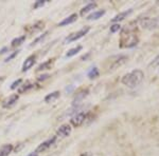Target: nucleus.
Listing matches in <instances>:
<instances>
[{
    "instance_id": "nucleus-1",
    "label": "nucleus",
    "mask_w": 159,
    "mask_h": 156,
    "mask_svg": "<svg viewBox=\"0 0 159 156\" xmlns=\"http://www.w3.org/2000/svg\"><path fill=\"white\" fill-rule=\"evenodd\" d=\"M121 48H132L137 44L138 36H137V27L135 23H129L123 29L121 33Z\"/></svg>"
},
{
    "instance_id": "nucleus-2",
    "label": "nucleus",
    "mask_w": 159,
    "mask_h": 156,
    "mask_svg": "<svg viewBox=\"0 0 159 156\" xmlns=\"http://www.w3.org/2000/svg\"><path fill=\"white\" fill-rule=\"evenodd\" d=\"M143 78H144V73L141 70H134L132 72L125 74L122 77V83L124 86H129V88L133 89L138 86L142 82Z\"/></svg>"
},
{
    "instance_id": "nucleus-3",
    "label": "nucleus",
    "mask_w": 159,
    "mask_h": 156,
    "mask_svg": "<svg viewBox=\"0 0 159 156\" xmlns=\"http://www.w3.org/2000/svg\"><path fill=\"white\" fill-rule=\"evenodd\" d=\"M127 60V57L124 55H118V56H112L107 60V69L108 70H115L118 66H121L122 65H124Z\"/></svg>"
},
{
    "instance_id": "nucleus-4",
    "label": "nucleus",
    "mask_w": 159,
    "mask_h": 156,
    "mask_svg": "<svg viewBox=\"0 0 159 156\" xmlns=\"http://www.w3.org/2000/svg\"><path fill=\"white\" fill-rule=\"evenodd\" d=\"M87 116H88V113H85V112H81V113L75 114L72 117V119H71V124L75 128L82 126L87 119Z\"/></svg>"
},
{
    "instance_id": "nucleus-5",
    "label": "nucleus",
    "mask_w": 159,
    "mask_h": 156,
    "mask_svg": "<svg viewBox=\"0 0 159 156\" xmlns=\"http://www.w3.org/2000/svg\"><path fill=\"white\" fill-rule=\"evenodd\" d=\"M89 30H90V27H83V29L80 30L79 32L74 33V34H72V35H70V36H69L67 39L65 40V42H73V41H76V40H79L80 38H82V37L85 36L87 33L89 32Z\"/></svg>"
},
{
    "instance_id": "nucleus-6",
    "label": "nucleus",
    "mask_w": 159,
    "mask_h": 156,
    "mask_svg": "<svg viewBox=\"0 0 159 156\" xmlns=\"http://www.w3.org/2000/svg\"><path fill=\"white\" fill-rule=\"evenodd\" d=\"M55 140H56V136H53L52 138H49L48 140H46V141L42 142V144H40L36 148V151H35V152H36V153H43V152H46V151L49 149V148H51V145H54Z\"/></svg>"
},
{
    "instance_id": "nucleus-7",
    "label": "nucleus",
    "mask_w": 159,
    "mask_h": 156,
    "mask_svg": "<svg viewBox=\"0 0 159 156\" xmlns=\"http://www.w3.org/2000/svg\"><path fill=\"white\" fill-rule=\"evenodd\" d=\"M71 131H72V128H71L70 124H61L57 130V135L61 137H67L70 135Z\"/></svg>"
},
{
    "instance_id": "nucleus-8",
    "label": "nucleus",
    "mask_w": 159,
    "mask_h": 156,
    "mask_svg": "<svg viewBox=\"0 0 159 156\" xmlns=\"http://www.w3.org/2000/svg\"><path fill=\"white\" fill-rule=\"evenodd\" d=\"M18 98H19V96L17 95V94H13L9 98L4 99L3 102H2V107H3V108H11V107H13L16 103Z\"/></svg>"
},
{
    "instance_id": "nucleus-9",
    "label": "nucleus",
    "mask_w": 159,
    "mask_h": 156,
    "mask_svg": "<svg viewBox=\"0 0 159 156\" xmlns=\"http://www.w3.org/2000/svg\"><path fill=\"white\" fill-rule=\"evenodd\" d=\"M34 63H35V56L32 55V56H30V57H28L27 59H25L24 65H22L21 71H22V72H27L28 70H30V69L34 65Z\"/></svg>"
},
{
    "instance_id": "nucleus-10",
    "label": "nucleus",
    "mask_w": 159,
    "mask_h": 156,
    "mask_svg": "<svg viewBox=\"0 0 159 156\" xmlns=\"http://www.w3.org/2000/svg\"><path fill=\"white\" fill-rule=\"evenodd\" d=\"M13 149H14V147L11 144L3 145L0 148V156H9L12 153Z\"/></svg>"
},
{
    "instance_id": "nucleus-11",
    "label": "nucleus",
    "mask_w": 159,
    "mask_h": 156,
    "mask_svg": "<svg viewBox=\"0 0 159 156\" xmlns=\"http://www.w3.org/2000/svg\"><path fill=\"white\" fill-rule=\"evenodd\" d=\"M76 19H78V15L72 14V15H70V16H68L67 18L64 19L63 21H61L60 23H58V27H65V25L71 24V23H73L74 21H76Z\"/></svg>"
},
{
    "instance_id": "nucleus-12",
    "label": "nucleus",
    "mask_w": 159,
    "mask_h": 156,
    "mask_svg": "<svg viewBox=\"0 0 159 156\" xmlns=\"http://www.w3.org/2000/svg\"><path fill=\"white\" fill-rule=\"evenodd\" d=\"M87 95H88V90H83V91L79 92V93L75 95V97H74V99H73V104L80 103V102L83 100V99L85 98Z\"/></svg>"
},
{
    "instance_id": "nucleus-13",
    "label": "nucleus",
    "mask_w": 159,
    "mask_h": 156,
    "mask_svg": "<svg viewBox=\"0 0 159 156\" xmlns=\"http://www.w3.org/2000/svg\"><path fill=\"white\" fill-rule=\"evenodd\" d=\"M43 25H45V23H43V21H38V22H36V23H34L33 25L29 27L27 30H28V32H29V33H35V32H38V31L43 30Z\"/></svg>"
},
{
    "instance_id": "nucleus-14",
    "label": "nucleus",
    "mask_w": 159,
    "mask_h": 156,
    "mask_svg": "<svg viewBox=\"0 0 159 156\" xmlns=\"http://www.w3.org/2000/svg\"><path fill=\"white\" fill-rule=\"evenodd\" d=\"M130 13H132V10H129V11H125V12H122V13H119L118 15L112 18V22H118V21H121L125 18V17L127 16V15H129Z\"/></svg>"
},
{
    "instance_id": "nucleus-15",
    "label": "nucleus",
    "mask_w": 159,
    "mask_h": 156,
    "mask_svg": "<svg viewBox=\"0 0 159 156\" xmlns=\"http://www.w3.org/2000/svg\"><path fill=\"white\" fill-rule=\"evenodd\" d=\"M58 97H60V92H58V91L52 92V93L48 94V95L45 97V101L46 102H52V101L56 100Z\"/></svg>"
},
{
    "instance_id": "nucleus-16",
    "label": "nucleus",
    "mask_w": 159,
    "mask_h": 156,
    "mask_svg": "<svg viewBox=\"0 0 159 156\" xmlns=\"http://www.w3.org/2000/svg\"><path fill=\"white\" fill-rule=\"evenodd\" d=\"M104 14H105L104 10H102V11H96V12L92 13V14L89 15V16L87 17V19H88V20H97L99 18H101Z\"/></svg>"
},
{
    "instance_id": "nucleus-17",
    "label": "nucleus",
    "mask_w": 159,
    "mask_h": 156,
    "mask_svg": "<svg viewBox=\"0 0 159 156\" xmlns=\"http://www.w3.org/2000/svg\"><path fill=\"white\" fill-rule=\"evenodd\" d=\"M141 23H142L143 27H148V29H151V27H156V22L154 21L153 19H148V18H145L143 20H141Z\"/></svg>"
},
{
    "instance_id": "nucleus-18",
    "label": "nucleus",
    "mask_w": 159,
    "mask_h": 156,
    "mask_svg": "<svg viewBox=\"0 0 159 156\" xmlns=\"http://www.w3.org/2000/svg\"><path fill=\"white\" fill-rule=\"evenodd\" d=\"M53 61H54V59H49L48 61H46V62L42 63V65L37 68V71H43V70H48V69H50V66L52 65Z\"/></svg>"
},
{
    "instance_id": "nucleus-19",
    "label": "nucleus",
    "mask_w": 159,
    "mask_h": 156,
    "mask_svg": "<svg viewBox=\"0 0 159 156\" xmlns=\"http://www.w3.org/2000/svg\"><path fill=\"white\" fill-rule=\"evenodd\" d=\"M97 6V3H89V4H87V6H85V7H83L82 9V11H81V15H85V14H87L88 12H90V11H92V10L94 9V7Z\"/></svg>"
},
{
    "instance_id": "nucleus-20",
    "label": "nucleus",
    "mask_w": 159,
    "mask_h": 156,
    "mask_svg": "<svg viewBox=\"0 0 159 156\" xmlns=\"http://www.w3.org/2000/svg\"><path fill=\"white\" fill-rule=\"evenodd\" d=\"M81 50H82V45H78L76 48H70V50H69L68 52H67V54H66V56H67V57H72V56L78 54V53H79Z\"/></svg>"
},
{
    "instance_id": "nucleus-21",
    "label": "nucleus",
    "mask_w": 159,
    "mask_h": 156,
    "mask_svg": "<svg viewBox=\"0 0 159 156\" xmlns=\"http://www.w3.org/2000/svg\"><path fill=\"white\" fill-rule=\"evenodd\" d=\"M25 40V35H24V36H20L18 38H15L14 40L12 41V47L15 48V47H18V45H20L21 43H24V41Z\"/></svg>"
},
{
    "instance_id": "nucleus-22",
    "label": "nucleus",
    "mask_w": 159,
    "mask_h": 156,
    "mask_svg": "<svg viewBox=\"0 0 159 156\" xmlns=\"http://www.w3.org/2000/svg\"><path fill=\"white\" fill-rule=\"evenodd\" d=\"M99 70L97 68H93V69H91L90 71L88 72V77L90 78V79H93V78H97V77H99Z\"/></svg>"
},
{
    "instance_id": "nucleus-23",
    "label": "nucleus",
    "mask_w": 159,
    "mask_h": 156,
    "mask_svg": "<svg viewBox=\"0 0 159 156\" xmlns=\"http://www.w3.org/2000/svg\"><path fill=\"white\" fill-rule=\"evenodd\" d=\"M34 86V84L32 83H27V84H22V86L19 89V93H24V92H27L28 90L32 89Z\"/></svg>"
},
{
    "instance_id": "nucleus-24",
    "label": "nucleus",
    "mask_w": 159,
    "mask_h": 156,
    "mask_svg": "<svg viewBox=\"0 0 159 156\" xmlns=\"http://www.w3.org/2000/svg\"><path fill=\"white\" fill-rule=\"evenodd\" d=\"M157 65H159V54L156 56L152 60V62L150 63V66H153V68H155V66H157Z\"/></svg>"
},
{
    "instance_id": "nucleus-25",
    "label": "nucleus",
    "mask_w": 159,
    "mask_h": 156,
    "mask_svg": "<svg viewBox=\"0 0 159 156\" xmlns=\"http://www.w3.org/2000/svg\"><path fill=\"white\" fill-rule=\"evenodd\" d=\"M120 29H121V27H120V24L119 23H115L114 25H111L110 27V32L111 33H116V32H118Z\"/></svg>"
},
{
    "instance_id": "nucleus-26",
    "label": "nucleus",
    "mask_w": 159,
    "mask_h": 156,
    "mask_svg": "<svg viewBox=\"0 0 159 156\" xmlns=\"http://www.w3.org/2000/svg\"><path fill=\"white\" fill-rule=\"evenodd\" d=\"M47 35H48V32H46L45 34H43V35H42V36H39L38 38H36V39H35L34 41H33V43H32V44H31V45H35V44H37V43L39 42L42 39H43V38H45L46 36H47Z\"/></svg>"
},
{
    "instance_id": "nucleus-27",
    "label": "nucleus",
    "mask_w": 159,
    "mask_h": 156,
    "mask_svg": "<svg viewBox=\"0 0 159 156\" xmlns=\"http://www.w3.org/2000/svg\"><path fill=\"white\" fill-rule=\"evenodd\" d=\"M45 3H46L45 0H39V1H37V2H35V3H34V9H38V7L43 6Z\"/></svg>"
},
{
    "instance_id": "nucleus-28",
    "label": "nucleus",
    "mask_w": 159,
    "mask_h": 156,
    "mask_svg": "<svg viewBox=\"0 0 159 156\" xmlns=\"http://www.w3.org/2000/svg\"><path fill=\"white\" fill-rule=\"evenodd\" d=\"M21 79H18V80H16V81H14V82H13L12 83V86H11V89H12V90H14V89H16L17 88V86H19V84L20 83H21Z\"/></svg>"
},
{
    "instance_id": "nucleus-29",
    "label": "nucleus",
    "mask_w": 159,
    "mask_h": 156,
    "mask_svg": "<svg viewBox=\"0 0 159 156\" xmlns=\"http://www.w3.org/2000/svg\"><path fill=\"white\" fill-rule=\"evenodd\" d=\"M17 54H18V51H17V52H14V53H13V54H12V55H10V56H9V57H7V59H6V61H10V60H11V59H12V58H14V57H15V56H16Z\"/></svg>"
},
{
    "instance_id": "nucleus-30",
    "label": "nucleus",
    "mask_w": 159,
    "mask_h": 156,
    "mask_svg": "<svg viewBox=\"0 0 159 156\" xmlns=\"http://www.w3.org/2000/svg\"><path fill=\"white\" fill-rule=\"evenodd\" d=\"M48 77H49V75H42L38 77V80H45V79H47Z\"/></svg>"
},
{
    "instance_id": "nucleus-31",
    "label": "nucleus",
    "mask_w": 159,
    "mask_h": 156,
    "mask_svg": "<svg viewBox=\"0 0 159 156\" xmlns=\"http://www.w3.org/2000/svg\"><path fill=\"white\" fill-rule=\"evenodd\" d=\"M80 156H92V154L90 152H84V153H82Z\"/></svg>"
},
{
    "instance_id": "nucleus-32",
    "label": "nucleus",
    "mask_w": 159,
    "mask_h": 156,
    "mask_svg": "<svg viewBox=\"0 0 159 156\" xmlns=\"http://www.w3.org/2000/svg\"><path fill=\"white\" fill-rule=\"evenodd\" d=\"M28 156H37V153L36 152H32V153H30Z\"/></svg>"
}]
</instances>
